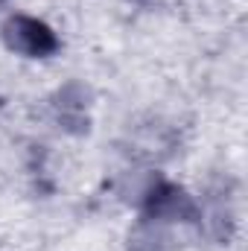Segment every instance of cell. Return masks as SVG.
Returning <instances> with one entry per match:
<instances>
[{
  "mask_svg": "<svg viewBox=\"0 0 248 251\" xmlns=\"http://www.w3.org/2000/svg\"><path fill=\"white\" fill-rule=\"evenodd\" d=\"M3 41L12 53H21L26 59H47L59 50V38L56 32L29 15H12L3 24Z\"/></svg>",
  "mask_w": 248,
  "mask_h": 251,
  "instance_id": "1",
  "label": "cell"
},
{
  "mask_svg": "<svg viewBox=\"0 0 248 251\" xmlns=\"http://www.w3.org/2000/svg\"><path fill=\"white\" fill-rule=\"evenodd\" d=\"M143 207H146V219L152 222H187L196 216L193 199L170 181H155L143 199Z\"/></svg>",
  "mask_w": 248,
  "mask_h": 251,
  "instance_id": "2",
  "label": "cell"
}]
</instances>
